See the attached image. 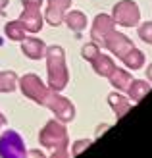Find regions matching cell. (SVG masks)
I'll use <instances>...</instances> for the list:
<instances>
[{"label":"cell","instance_id":"cell-5","mask_svg":"<svg viewBox=\"0 0 152 158\" xmlns=\"http://www.w3.org/2000/svg\"><path fill=\"white\" fill-rule=\"evenodd\" d=\"M0 158H27L25 143L18 131L6 129L0 135Z\"/></svg>","mask_w":152,"mask_h":158},{"label":"cell","instance_id":"cell-16","mask_svg":"<svg viewBox=\"0 0 152 158\" xmlns=\"http://www.w3.org/2000/svg\"><path fill=\"white\" fill-rule=\"evenodd\" d=\"M148 91H150V85L145 83V81H141V79H133V81L129 83V87H127V93H129V97H131L135 102L141 100Z\"/></svg>","mask_w":152,"mask_h":158},{"label":"cell","instance_id":"cell-3","mask_svg":"<svg viewBox=\"0 0 152 158\" xmlns=\"http://www.w3.org/2000/svg\"><path fill=\"white\" fill-rule=\"evenodd\" d=\"M46 69H48V87L52 91H62L69 81L68 66H66V52L62 46L52 44L46 46Z\"/></svg>","mask_w":152,"mask_h":158},{"label":"cell","instance_id":"cell-20","mask_svg":"<svg viewBox=\"0 0 152 158\" xmlns=\"http://www.w3.org/2000/svg\"><path fill=\"white\" fill-rule=\"evenodd\" d=\"M89 145H91V141H89V139H85V141H77L75 147H73V156H77L79 152L83 151V148H87Z\"/></svg>","mask_w":152,"mask_h":158},{"label":"cell","instance_id":"cell-25","mask_svg":"<svg viewBox=\"0 0 152 158\" xmlns=\"http://www.w3.org/2000/svg\"><path fill=\"white\" fill-rule=\"evenodd\" d=\"M4 123H6V118H4L2 114H0V127H2V125H4Z\"/></svg>","mask_w":152,"mask_h":158},{"label":"cell","instance_id":"cell-15","mask_svg":"<svg viewBox=\"0 0 152 158\" xmlns=\"http://www.w3.org/2000/svg\"><path fill=\"white\" fill-rule=\"evenodd\" d=\"M108 102H110V106L114 108V112H116L117 118H121V116L127 112V110L131 108L129 100H127L125 97H121V94H116V93H112L110 97H108Z\"/></svg>","mask_w":152,"mask_h":158},{"label":"cell","instance_id":"cell-24","mask_svg":"<svg viewBox=\"0 0 152 158\" xmlns=\"http://www.w3.org/2000/svg\"><path fill=\"white\" fill-rule=\"evenodd\" d=\"M146 73H148V79H150V81H152V64L148 66V72H146Z\"/></svg>","mask_w":152,"mask_h":158},{"label":"cell","instance_id":"cell-1","mask_svg":"<svg viewBox=\"0 0 152 158\" xmlns=\"http://www.w3.org/2000/svg\"><path fill=\"white\" fill-rule=\"evenodd\" d=\"M18 83L21 87V93L25 94L27 98L35 100L39 104L46 106V108H50L52 112L58 116V120H62V122H71L73 120L75 106L71 104L66 97L58 94V91H52L50 87H46L41 79H39V75L27 73L21 79H18Z\"/></svg>","mask_w":152,"mask_h":158},{"label":"cell","instance_id":"cell-21","mask_svg":"<svg viewBox=\"0 0 152 158\" xmlns=\"http://www.w3.org/2000/svg\"><path fill=\"white\" fill-rule=\"evenodd\" d=\"M23 8H41L43 6V0H21Z\"/></svg>","mask_w":152,"mask_h":158},{"label":"cell","instance_id":"cell-23","mask_svg":"<svg viewBox=\"0 0 152 158\" xmlns=\"http://www.w3.org/2000/svg\"><path fill=\"white\" fill-rule=\"evenodd\" d=\"M8 2H10V0H0V10H4V8L8 6Z\"/></svg>","mask_w":152,"mask_h":158},{"label":"cell","instance_id":"cell-4","mask_svg":"<svg viewBox=\"0 0 152 158\" xmlns=\"http://www.w3.org/2000/svg\"><path fill=\"white\" fill-rule=\"evenodd\" d=\"M41 145L52 148L50 158H68L66 147H68V133L66 127L60 122H48L41 131Z\"/></svg>","mask_w":152,"mask_h":158},{"label":"cell","instance_id":"cell-6","mask_svg":"<svg viewBox=\"0 0 152 158\" xmlns=\"http://www.w3.org/2000/svg\"><path fill=\"white\" fill-rule=\"evenodd\" d=\"M112 18L121 27H135L139 25L141 10L135 0H119L114 6V10H112Z\"/></svg>","mask_w":152,"mask_h":158},{"label":"cell","instance_id":"cell-2","mask_svg":"<svg viewBox=\"0 0 152 158\" xmlns=\"http://www.w3.org/2000/svg\"><path fill=\"white\" fill-rule=\"evenodd\" d=\"M100 46L108 48L110 52H114L129 69H141L145 66V54H142L139 48H135L131 39H127L123 33H119L116 29H112V31H108V33L104 35Z\"/></svg>","mask_w":152,"mask_h":158},{"label":"cell","instance_id":"cell-10","mask_svg":"<svg viewBox=\"0 0 152 158\" xmlns=\"http://www.w3.org/2000/svg\"><path fill=\"white\" fill-rule=\"evenodd\" d=\"M21 43V52L31 60H41L46 52V44L37 37H25Z\"/></svg>","mask_w":152,"mask_h":158},{"label":"cell","instance_id":"cell-13","mask_svg":"<svg viewBox=\"0 0 152 158\" xmlns=\"http://www.w3.org/2000/svg\"><path fill=\"white\" fill-rule=\"evenodd\" d=\"M108 79H110V83L114 85L116 89H119V91H127L129 83L133 81V77L129 75V72H125V69H121V68H114V72L108 75Z\"/></svg>","mask_w":152,"mask_h":158},{"label":"cell","instance_id":"cell-18","mask_svg":"<svg viewBox=\"0 0 152 158\" xmlns=\"http://www.w3.org/2000/svg\"><path fill=\"white\" fill-rule=\"evenodd\" d=\"M137 33H139V37H141L145 43L152 44V21H145V23H141L139 29H137Z\"/></svg>","mask_w":152,"mask_h":158},{"label":"cell","instance_id":"cell-11","mask_svg":"<svg viewBox=\"0 0 152 158\" xmlns=\"http://www.w3.org/2000/svg\"><path fill=\"white\" fill-rule=\"evenodd\" d=\"M91 64H92L94 72H97L98 75H102V77H108L112 72H114V68H116L114 60H112L110 56H106V54H97V56L91 60Z\"/></svg>","mask_w":152,"mask_h":158},{"label":"cell","instance_id":"cell-14","mask_svg":"<svg viewBox=\"0 0 152 158\" xmlns=\"http://www.w3.org/2000/svg\"><path fill=\"white\" fill-rule=\"evenodd\" d=\"M4 35L10 39V41H23L25 39V29H23L21 21L19 19H14V21H8L4 25Z\"/></svg>","mask_w":152,"mask_h":158},{"label":"cell","instance_id":"cell-19","mask_svg":"<svg viewBox=\"0 0 152 158\" xmlns=\"http://www.w3.org/2000/svg\"><path fill=\"white\" fill-rule=\"evenodd\" d=\"M81 54H83V58L85 60H92L97 54H100V46L97 44V43H89V44H85L83 46V50H81Z\"/></svg>","mask_w":152,"mask_h":158},{"label":"cell","instance_id":"cell-7","mask_svg":"<svg viewBox=\"0 0 152 158\" xmlns=\"http://www.w3.org/2000/svg\"><path fill=\"white\" fill-rule=\"evenodd\" d=\"M69 6H71V0H48V6H46V12L43 18L52 27H58L64 23V15H66Z\"/></svg>","mask_w":152,"mask_h":158},{"label":"cell","instance_id":"cell-9","mask_svg":"<svg viewBox=\"0 0 152 158\" xmlns=\"http://www.w3.org/2000/svg\"><path fill=\"white\" fill-rule=\"evenodd\" d=\"M19 21L25 31L29 33H39L43 29V23H44V18L41 14V8H23V12L19 15Z\"/></svg>","mask_w":152,"mask_h":158},{"label":"cell","instance_id":"cell-8","mask_svg":"<svg viewBox=\"0 0 152 158\" xmlns=\"http://www.w3.org/2000/svg\"><path fill=\"white\" fill-rule=\"evenodd\" d=\"M112 29H116L114 18H112L110 14H98L97 18H94V21H92V27H91V39H92V43H97L100 46L104 35H106L108 31H112Z\"/></svg>","mask_w":152,"mask_h":158},{"label":"cell","instance_id":"cell-22","mask_svg":"<svg viewBox=\"0 0 152 158\" xmlns=\"http://www.w3.org/2000/svg\"><path fill=\"white\" fill-rule=\"evenodd\" d=\"M27 158H46L41 151H29L27 152Z\"/></svg>","mask_w":152,"mask_h":158},{"label":"cell","instance_id":"cell-17","mask_svg":"<svg viewBox=\"0 0 152 158\" xmlns=\"http://www.w3.org/2000/svg\"><path fill=\"white\" fill-rule=\"evenodd\" d=\"M18 87V75L15 72L8 69V72H0V93H12Z\"/></svg>","mask_w":152,"mask_h":158},{"label":"cell","instance_id":"cell-12","mask_svg":"<svg viewBox=\"0 0 152 158\" xmlns=\"http://www.w3.org/2000/svg\"><path fill=\"white\" fill-rule=\"evenodd\" d=\"M64 23H66L71 31H83L87 27V15L79 10H71L64 15Z\"/></svg>","mask_w":152,"mask_h":158}]
</instances>
